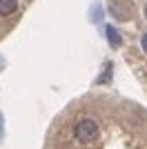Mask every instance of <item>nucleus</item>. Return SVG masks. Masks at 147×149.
Here are the masks:
<instances>
[{"label": "nucleus", "mask_w": 147, "mask_h": 149, "mask_svg": "<svg viewBox=\"0 0 147 149\" xmlns=\"http://www.w3.org/2000/svg\"><path fill=\"white\" fill-rule=\"evenodd\" d=\"M74 136L83 145L94 143L96 136H98V123L94 118H80L78 123H76V127H74Z\"/></svg>", "instance_id": "obj_1"}, {"label": "nucleus", "mask_w": 147, "mask_h": 149, "mask_svg": "<svg viewBox=\"0 0 147 149\" xmlns=\"http://www.w3.org/2000/svg\"><path fill=\"white\" fill-rule=\"evenodd\" d=\"M16 9H18V0H0V18L11 16Z\"/></svg>", "instance_id": "obj_2"}, {"label": "nucleus", "mask_w": 147, "mask_h": 149, "mask_svg": "<svg viewBox=\"0 0 147 149\" xmlns=\"http://www.w3.org/2000/svg\"><path fill=\"white\" fill-rule=\"evenodd\" d=\"M107 42L111 45V47H120V42H123V38H120V33H118V29H114V27H107Z\"/></svg>", "instance_id": "obj_3"}, {"label": "nucleus", "mask_w": 147, "mask_h": 149, "mask_svg": "<svg viewBox=\"0 0 147 149\" xmlns=\"http://www.w3.org/2000/svg\"><path fill=\"white\" fill-rule=\"evenodd\" d=\"M141 47H143V51L147 54V31L143 33V38H141Z\"/></svg>", "instance_id": "obj_4"}, {"label": "nucleus", "mask_w": 147, "mask_h": 149, "mask_svg": "<svg viewBox=\"0 0 147 149\" xmlns=\"http://www.w3.org/2000/svg\"><path fill=\"white\" fill-rule=\"evenodd\" d=\"M0 136H2V116H0Z\"/></svg>", "instance_id": "obj_5"}, {"label": "nucleus", "mask_w": 147, "mask_h": 149, "mask_svg": "<svg viewBox=\"0 0 147 149\" xmlns=\"http://www.w3.org/2000/svg\"><path fill=\"white\" fill-rule=\"evenodd\" d=\"M143 13H145V18H147V5H145V9H143Z\"/></svg>", "instance_id": "obj_6"}]
</instances>
